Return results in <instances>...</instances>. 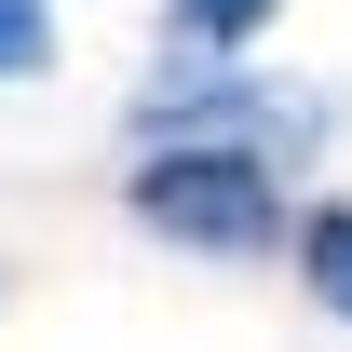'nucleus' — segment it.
I'll use <instances>...</instances> for the list:
<instances>
[{
  "label": "nucleus",
  "instance_id": "4",
  "mask_svg": "<svg viewBox=\"0 0 352 352\" xmlns=\"http://www.w3.org/2000/svg\"><path fill=\"white\" fill-rule=\"evenodd\" d=\"M28 68H54V14L41 0H0V82H28Z\"/></svg>",
  "mask_w": 352,
  "mask_h": 352
},
{
  "label": "nucleus",
  "instance_id": "2",
  "mask_svg": "<svg viewBox=\"0 0 352 352\" xmlns=\"http://www.w3.org/2000/svg\"><path fill=\"white\" fill-rule=\"evenodd\" d=\"M285 244H298V285H311V298H325V311L352 325V204H311V217L285 230Z\"/></svg>",
  "mask_w": 352,
  "mask_h": 352
},
{
  "label": "nucleus",
  "instance_id": "3",
  "mask_svg": "<svg viewBox=\"0 0 352 352\" xmlns=\"http://www.w3.org/2000/svg\"><path fill=\"white\" fill-rule=\"evenodd\" d=\"M258 28H271V0H176V41H204V54L258 41Z\"/></svg>",
  "mask_w": 352,
  "mask_h": 352
},
{
  "label": "nucleus",
  "instance_id": "1",
  "mask_svg": "<svg viewBox=\"0 0 352 352\" xmlns=\"http://www.w3.org/2000/svg\"><path fill=\"white\" fill-rule=\"evenodd\" d=\"M122 217L176 258H271L285 244V176L258 135H149V163L122 176Z\"/></svg>",
  "mask_w": 352,
  "mask_h": 352
}]
</instances>
